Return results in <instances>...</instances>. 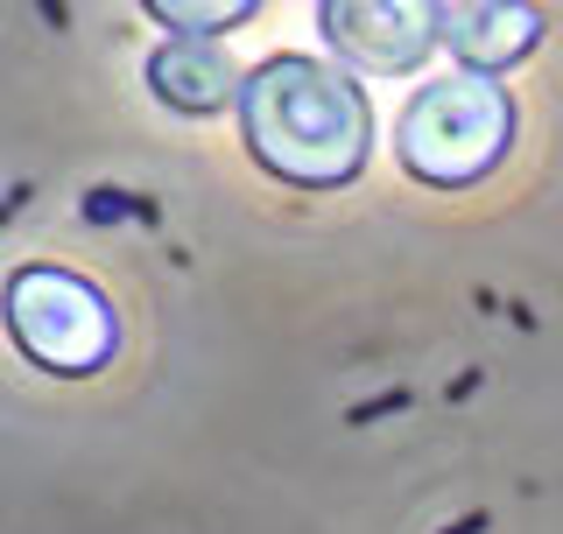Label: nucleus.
<instances>
[{
    "label": "nucleus",
    "mask_w": 563,
    "mask_h": 534,
    "mask_svg": "<svg viewBox=\"0 0 563 534\" xmlns=\"http://www.w3.org/2000/svg\"><path fill=\"white\" fill-rule=\"evenodd\" d=\"M240 134L254 148V163L282 183L339 190L366 163L374 113H366V92L345 70H324L310 57H268L246 70Z\"/></svg>",
    "instance_id": "obj_1"
},
{
    "label": "nucleus",
    "mask_w": 563,
    "mask_h": 534,
    "mask_svg": "<svg viewBox=\"0 0 563 534\" xmlns=\"http://www.w3.org/2000/svg\"><path fill=\"white\" fill-rule=\"evenodd\" d=\"M515 148V99L486 70H451L430 78L409 99V113L395 120V155L416 183L465 190L479 176L500 169V155Z\"/></svg>",
    "instance_id": "obj_2"
},
{
    "label": "nucleus",
    "mask_w": 563,
    "mask_h": 534,
    "mask_svg": "<svg viewBox=\"0 0 563 534\" xmlns=\"http://www.w3.org/2000/svg\"><path fill=\"white\" fill-rule=\"evenodd\" d=\"M8 337L29 366L64 372V380H85L113 359L120 324H113V302H106L85 275L70 267H14L8 275Z\"/></svg>",
    "instance_id": "obj_3"
},
{
    "label": "nucleus",
    "mask_w": 563,
    "mask_h": 534,
    "mask_svg": "<svg viewBox=\"0 0 563 534\" xmlns=\"http://www.w3.org/2000/svg\"><path fill=\"white\" fill-rule=\"evenodd\" d=\"M324 43L345 70H422L444 49V0H324Z\"/></svg>",
    "instance_id": "obj_4"
},
{
    "label": "nucleus",
    "mask_w": 563,
    "mask_h": 534,
    "mask_svg": "<svg viewBox=\"0 0 563 534\" xmlns=\"http://www.w3.org/2000/svg\"><path fill=\"white\" fill-rule=\"evenodd\" d=\"M148 92L163 99L169 113L211 120V113H225V105H240L246 78L211 35H169V43L148 57Z\"/></svg>",
    "instance_id": "obj_5"
},
{
    "label": "nucleus",
    "mask_w": 563,
    "mask_h": 534,
    "mask_svg": "<svg viewBox=\"0 0 563 534\" xmlns=\"http://www.w3.org/2000/svg\"><path fill=\"white\" fill-rule=\"evenodd\" d=\"M542 43V14L528 0H451L444 8V49L465 70H507Z\"/></svg>",
    "instance_id": "obj_6"
},
{
    "label": "nucleus",
    "mask_w": 563,
    "mask_h": 534,
    "mask_svg": "<svg viewBox=\"0 0 563 534\" xmlns=\"http://www.w3.org/2000/svg\"><path fill=\"white\" fill-rule=\"evenodd\" d=\"M141 8L169 35H225V29H240L261 0H141Z\"/></svg>",
    "instance_id": "obj_7"
}]
</instances>
